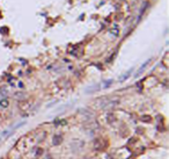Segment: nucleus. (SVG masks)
I'll use <instances>...</instances> for the list:
<instances>
[{"mask_svg":"<svg viewBox=\"0 0 169 159\" xmlns=\"http://www.w3.org/2000/svg\"><path fill=\"white\" fill-rule=\"evenodd\" d=\"M149 63H151V58H149V59H147V61L145 62V63H144L141 66H140V68L138 70V71H137V73H136V77H137V78H138V77L141 75V72H144V70L147 68V65H148Z\"/></svg>","mask_w":169,"mask_h":159,"instance_id":"1","label":"nucleus"},{"mask_svg":"<svg viewBox=\"0 0 169 159\" xmlns=\"http://www.w3.org/2000/svg\"><path fill=\"white\" fill-rule=\"evenodd\" d=\"M132 72H133V68H130V70H129V71H127V72H126L125 75H123V76L119 77V79H118V80H119V83H122V81H125V80H126V79H127L129 77L131 76V73H132Z\"/></svg>","mask_w":169,"mask_h":159,"instance_id":"2","label":"nucleus"},{"mask_svg":"<svg viewBox=\"0 0 169 159\" xmlns=\"http://www.w3.org/2000/svg\"><path fill=\"white\" fill-rule=\"evenodd\" d=\"M8 105H9V102H8L7 99L4 98V99H1V100H0V106L2 107V108H7Z\"/></svg>","mask_w":169,"mask_h":159,"instance_id":"3","label":"nucleus"},{"mask_svg":"<svg viewBox=\"0 0 169 159\" xmlns=\"http://www.w3.org/2000/svg\"><path fill=\"white\" fill-rule=\"evenodd\" d=\"M63 141V138H61V136L60 135H56V136L53 137V144L55 145H57V144H59L60 142Z\"/></svg>","mask_w":169,"mask_h":159,"instance_id":"4","label":"nucleus"},{"mask_svg":"<svg viewBox=\"0 0 169 159\" xmlns=\"http://www.w3.org/2000/svg\"><path fill=\"white\" fill-rule=\"evenodd\" d=\"M111 84H112V80H111V79H109V80H105V81L103 83V87H104V88H107V87H109V86H110Z\"/></svg>","mask_w":169,"mask_h":159,"instance_id":"5","label":"nucleus"},{"mask_svg":"<svg viewBox=\"0 0 169 159\" xmlns=\"http://www.w3.org/2000/svg\"><path fill=\"white\" fill-rule=\"evenodd\" d=\"M141 119H142V121L148 122V121H149V120H151V116H142Z\"/></svg>","mask_w":169,"mask_h":159,"instance_id":"6","label":"nucleus"}]
</instances>
